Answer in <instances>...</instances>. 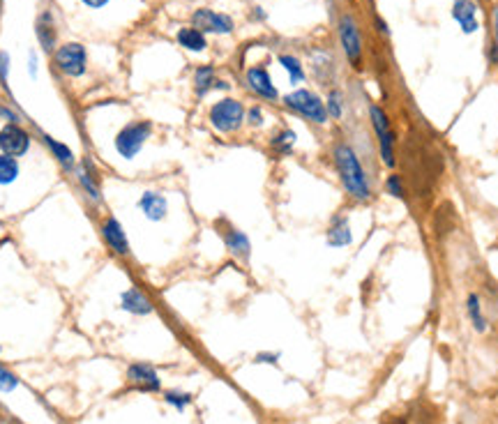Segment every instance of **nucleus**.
<instances>
[{
  "mask_svg": "<svg viewBox=\"0 0 498 424\" xmlns=\"http://www.w3.org/2000/svg\"><path fill=\"white\" fill-rule=\"evenodd\" d=\"M332 162H335V169L339 173V180H342V187L346 189V194L358 203H367L371 201V185H369V176L364 171V166L360 162L358 153L351 143L346 141H337L332 146Z\"/></svg>",
  "mask_w": 498,
  "mask_h": 424,
  "instance_id": "nucleus-1",
  "label": "nucleus"
},
{
  "mask_svg": "<svg viewBox=\"0 0 498 424\" xmlns=\"http://www.w3.org/2000/svg\"><path fill=\"white\" fill-rule=\"evenodd\" d=\"M153 134V122L151 120H134L115 134L113 146L122 160H134V157L143 150L146 141Z\"/></svg>",
  "mask_w": 498,
  "mask_h": 424,
  "instance_id": "nucleus-2",
  "label": "nucleus"
},
{
  "mask_svg": "<svg viewBox=\"0 0 498 424\" xmlns=\"http://www.w3.org/2000/svg\"><path fill=\"white\" fill-rule=\"evenodd\" d=\"M245 106L243 102H238L234 97L219 99L217 104L210 106V113H208V120H210L212 129H217L219 134H234L245 122Z\"/></svg>",
  "mask_w": 498,
  "mask_h": 424,
  "instance_id": "nucleus-3",
  "label": "nucleus"
},
{
  "mask_svg": "<svg viewBox=\"0 0 498 424\" xmlns=\"http://www.w3.org/2000/svg\"><path fill=\"white\" fill-rule=\"evenodd\" d=\"M284 106L290 109L293 113L302 115L305 120L309 122H317V124H326L328 122V109H326V102L317 95L312 93V90H293V93H288L284 97Z\"/></svg>",
  "mask_w": 498,
  "mask_h": 424,
  "instance_id": "nucleus-4",
  "label": "nucleus"
},
{
  "mask_svg": "<svg viewBox=\"0 0 498 424\" xmlns=\"http://www.w3.org/2000/svg\"><path fill=\"white\" fill-rule=\"evenodd\" d=\"M369 120H371V127H374V134H376L378 141V155H381V162H383L388 169L395 166V131H392V124H390V118L383 106L378 104H369Z\"/></svg>",
  "mask_w": 498,
  "mask_h": 424,
  "instance_id": "nucleus-5",
  "label": "nucleus"
},
{
  "mask_svg": "<svg viewBox=\"0 0 498 424\" xmlns=\"http://www.w3.org/2000/svg\"><path fill=\"white\" fill-rule=\"evenodd\" d=\"M339 41H342V49L348 58V63L360 70L362 68V35L351 14H344L342 19H339Z\"/></svg>",
  "mask_w": 498,
  "mask_h": 424,
  "instance_id": "nucleus-6",
  "label": "nucleus"
},
{
  "mask_svg": "<svg viewBox=\"0 0 498 424\" xmlns=\"http://www.w3.org/2000/svg\"><path fill=\"white\" fill-rule=\"evenodd\" d=\"M99 233H102V240L104 245L111 249L115 256H120V259H129L132 256V247H129V238L127 233H124L122 224L113 217V214H106L99 224Z\"/></svg>",
  "mask_w": 498,
  "mask_h": 424,
  "instance_id": "nucleus-7",
  "label": "nucleus"
},
{
  "mask_svg": "<svg viewBox=\"0 0 498 424\" xmlns=\"http://www.w3.org/2000/svg\"><path fill=\"white\" fill-rule=\"evenodd\" d=\"M56 65L58 70L68 77H81L86 72V49L77 41H68V44L56 49Z\"/></svg>",
  "mask_w": 498,
  "mask_h": 424,
  "instance_id": "nucleus-8",
  "label": "nucleus"
},
{
  "mask_svg": "<svg viewBox=\"0 0 498 424\" xmlns=\"http://www.w3.org/2000/svg\"><path fill=\"white\" fill-rule=\"evenodd\" d=\"M30 134L19 122H7L0 129V150L10 157H23L30 150Z\"/></svg>",
  "mask_w": 498,
  "mask_h": 424,
  "instance_id": "nucleus-9",
  "label": "nucleus"
},
{
  "mask_svg": "<svg viewBox=\"0 0 498 424\" xmlns=\"http://www.w3.org/2000/svg\"><path fill=\"white\" fill-rule=\"evenodd\" d=\"M74 176H77V182L81 187V192L86 194L88 201L93 203H102V187H99V176H97V169L90 157H86L77 169H74Z\"/></svg>",
  "mask_w": 498,
  "mask_h": 424,
  "instance_id": "nucleus-10",
  "label": "nucleus"
},
{
  "mask_svg": "<svg viewBox=\"0 0 498 424\" xmlns=\"http://www.w3.org/2000/svg\"><path fill=\"white\" fill-rule=\"evenodd\" d=\"M194 28H198L205 35V32H215V35H229L234 30V21L226 14L212 12V10H196L192 14Z\"/></svg>",
  "mask_w": 498,
  "mask_h": 424,
  "instance_id": "nucleus-11",
  "label": "nucleus"
},
{
  "mask_svg": "<svg viewBox=\"0 0 498 424\" xmlns=\"http://www.w3.org/2000/svg\"><path fill=\"white\" fill-rule=\"evenodd\" d=\"M219 236L224 240V247L229 249V254H234L236 259L240 261H247L252 256V243H249L247 233H243L240 229L231 226V224L224 221L219 226Z\"/></svg>",
  "mask_w": 498,
  "mask_h": 424,
  "instance_id": "nucleus-12",
  "label": "nucleus"
},
{
  "mask_svg": "<svg viewBox=\"0 0 498 424\" xmlns=\"http://www.w3.org/2000/svg\"><path fill=\"white\" fill-rule=\"evenodd\" d=\"M127 380L134 387L143 390V392H160L162 390V380L157 376L155 367L146 362H134L127 367Z\"/></svg>",
  "mask_w": 498,
  "mask_h": 424,
  "instance_id": "nucleus-13",
  "label": "nucleus"
},
{
  "mask_svg": "<svg viewBox=\"0 0 498 424\" xmlns=\"http://www.w3.org/2000/svg\"><path fill=\"white\" fill-rule=\"evenodd\" d=\"M120 307L127 314H134V316H148V314H153V309H155L153 300L139 286H132V288L124 290V293L120 295Z\"/></svg>",
  "mask_w": 498,
  "mask_h": 424,
  "instance_id": "nucleus-14",
  "label": "nucleus"
},
{
  "mask_svg": "<svg viewBox=\"0 0 498 424\" xmlns=\"http://www.w3.org/2000/svg\"><path fill=\"white\" fill-rule=\"evenodd\" d=\"M139 210L143 212L146 219L151 221H162L169 212V203H166V196L160 192H143V196L139 198Z\"/></svg>",
  "mask_w": 498,
  "mask_h": 424,
  "instance_id": "nucleus-15",
  "label": "nucleus"
},
{
  "mask_svg": "<svg viewBox=\"0 0 498 424\" xmlns=\"http://www.w3.org/2000/svg\"><path fill=\"white\" fill-rule=\"evenodd\" d=\"M247 86L254 90L256 95L263 97V99H277L279 93L275 88V83H272L270 74L265 68H252L247 72Z\"/></svg>",
  "mask_w": 498,
  "mask_h": 424,
  "instance_id": "nucleus-16",
  "label": "nucleus"
},
{
  "mask_svg": "<svg viewBox=\"0 0 498 424\" xmlns=\"http://www.w3.org/2000/svg\"><path fill=\"white\" fill-rule=\"evenodd\" d=\"M452 16L454 21L459 23V28L471 35V32H475L480 28L478 23V7L473 0H456L454 7H452Z\"/></svg>",
  "mask_w": 498,
  "mask_h": 424,
  "instance_id": "nucleus-17",
  "label": "nucleus"
},
{
  "mask_svg": "<svg viewBox=\"0 0 498 424\" xmlns=\"http://www.w3.org/2000/svg\"><path fill=\"white\" fill-rule=\"evenodd\" d=\"M42 141H44V146L49 148V153L53 155V160L60 164V169L65 173H74L77 169V157H74L72 148L68 143H63V141H56L49 134H42Z\"/></svg>",
  "mask_w": 498,
  "mask_h": 424,
  "instance_id": "nucleus-18",
  "label": "nucleus"
},
{
  "mask_svg": "<svg viewBox=\"0 0 498 424\" xmlns=\"http://www.w3.org/2000/svg\"><path fill=\"white\" fill-rule=\"evenodd\" d=\"M326 240H328V245L335 249L348 247L353 243V233H351V226H348V219L344 217V214H339V217L332 219L330 229L326 233Z\"/></svg>",
  "mask_w": 498,
  "mask_h": 424,
  "instance_id": "nucleus-19",
  "label": "nucleus"
},
{
  "mask_svg": "<svg viewBox=\"0 0 498 424\" xmlns=\"http://www.w3.org/2000/svg\"><path fill=\"white\" fill-rule=\"evenodd\" d=\"M35 32H37V39H39L42 49L51 53L53 49H56V23H53V16L49 14V12L42 14L39 19H37Z\"/></svg>",
  "mask_w": 498,
  "mask_h": 424,
  "instance_id": "nucleus-20",
  "label": "nucleus"
},
{
  "mask_svg": "<svg viewBox=\"0 0 498 424\" xmlns=\"http://www.w3.org/2000/svg\"><path fill=\"white\" fill-rule=\"evenodd\" d=\"M178 44L182 49H187V51L198 53V51H203V49L208 46V39H205V35L198 28H182L178 32Z\"/></svg>",
  "mask_w": 498,
  "mask_h": 424,
  "instance_id": "nucleus-21",
  "label": "nucleus"
},
{
  "mask_svg": "<svg viewBox=\"0 0 498 424\" xmlns=\"http://www.w3.org/2000/svg\"><path fill=\"white\" fill-rule=\"evenodd\" d=\"M215 83H217V79H215V70L210 68V65H203V68L196 70V74H194V90H196L198 97H203L208 90L215 88Z\"/></svg>",
  "mask_w": 498,
  "mask_h": 424,
  "instance_id": "nucleus-22",
  "label": "nucleus"
},
{
  "mask_svg": "<svg viewBox=\"0 0 498 424\" xmlns=\"http://www.w3.org/2000/svg\"><path fill=\"white\" fill-rule=\"evenodd\" d=\"M19 178V162L16 157L0 153V185H12Z\"/></svg>",
  "mask_w": 498,
  "mask_h": 424,
  "instance_id": "nucleus-23",
  "label": "nucleus"
},
{
  "mask_svg": "<svg viewBox=\"0 0 498 424\" xmlns=\"http://www.w3.org/2000/svg\"><path fill=\"white\" fill-rule=\"evenodd\" d=\"M270 146L277 155H290L293 153V146H295V131L293 129H281L279 134L272 136Z\"/></svg>",
  "mask_w": 498,
  "mask_h": 424,
  "instance_id": "nucleus-24",
  "label": "nucleus"
},
{
  "mask_svg": "<svg viewBox=\"0 0 498 424\" xmlns=\"http://www.w3.org/2000/svg\"><path fill=\"white\" fill-rule=\"evenodd\" d=\"M466 311H468V316H471L473 328H475L478 332H485V330H487V321H485V316H483V304H480V297H478L475 293L468 295Z\"/></svg>",
  "mask_w": 498,
  "mask_h": 424,
  "instance_id": "nucleus-25",
  "label": "nucleus"
},
{
  "mask_svg": "<svg viewBox=\"0 0 498 424\" xmlns=\"http://www.w3.org/2000/svg\"><path fill=\"white\" fill-rule=\"evenodd\" d=\"M279 65L288 72L290 83H300L305 79L302 65H300V60H298L295 56H279Z\"/></svg>",
  "mask_w": 498,
  "mask_h": 424,
  "instance_id": "nucleus-26",
  "label": "nucleus"
},
{
  "mask_svg": "<svg viewBox=\"0 0 498 424\" xmlns=\"http://www.w3.org/2000/svg\"><path fill=\"white\" fill-rule=\"evenodd\" d=\"M326 109H328L330 118H335V120H339L344 115V99H342V93H339V90H330Z\"/></svg>",
  "mask_w": 498,
  "mask_h": 424,
  "instance_id": "nucleus-27",
  "label": "nucleus"
},
{
  "mask_svg": "<svg viewBox=\"0 0 498 424\" xmlns=\"http://www.w3.org/2000/svg\"><path fill=\"white\" fill-rule=\"evenodd\" d=\"M164 401L173 406L176 411H185L189 404H192V394L187 392H178V390H169V392H164Z\"/></svg>",
  "mask_w": 498,
  "mask_h": 424,
  "instance_id": "nucleus-28",
  "label": "nucleus"
},
{
  "mask_svg": "<svg viewBox=\"0 0 498 424\" xmlns=\"http://www.w3.org/2000/svg\"><path fill=\"white\" fill-rule=\"evenodd\" d=\"M385 192L395 198H404V182L400 173H390L385 178Z\"/></svg>",
  "mask_w": 498,
  "mask_h": 424,
  "instance_id": "nucleus-29",
  "label": "nucleus"
},
{
  "mask_svg": "<svg viewBox=\"0 0 498 424\" xmlns=\"http://www.w3.org/2000/svg\"><path fill=\"white\" fill-rule=\"evenodd\" d=\"M16 387H19V378L5 367H0V392H12Z\"/></svg>",
  "mask_w": 498,
  "mask_h": 424,
  "instance_id": "nucleus-30",
  "label": "nucleus"
},
{
  "mask_svg": "<svg viewBox=\"0 0 498 424\" xmlns=\"http://www.w3.org/2000/svg\"><path fill=\"white\" fill-rule=\"evenodd\" d=\"M245 120L252 124V127H261V124H263V111H261V106H252V109L247 111Z\"/></svg>",
  "mask_w": 498,
  "mask_h": 424,
  "instance_id": "nucleus-31",
  "label": "nucleus"
},
{
  "mask_svg": "<svg viewBox=\"0 0 498 424\" xmlns=\"http://www.w3.org/2000/svg\"><path fill=\"white\" fill-rule=\"evenodd\" d=\"M492 63H498V7L494 10V46H492Z\"/></svg>",
  "mask_w": 498,
  "mask_h": 424,
  "instance_id": "nucleus-32",
  "label": "nucleus"
},
{
  "mask_svg": "<svg viewBox=\"0 0 498 424\" xmlns=\"http://www.w3.org/2000/svg\"><path fill=\"white\" fill-rule=\"evenodd\" d=\"M7 70H10V56L0 51V81H7Z\"/></svg>",
  "mask_w": 498,
  "mask_h": 424,
  "instance_id": "nucleus-33",
  "label": "nucleus"
},
{
  "mask_svg": "<svg viewBox=\"0 0 498 424\" xmlns=\"http://www.w3.org/2000/svg\"><path fill=\"white\" fill-rule=\"evenodd\" d=\"M277 360H279V353H259L254 362H259V364H277Z\"/></svg>",
  "mask_w": 498,
  "mask_h": 424,
  "instance_id": "nucleus-34",
  "label": "nucleus"
},
{
  "mask_svg": "<svg viewBox=\"0 0 498 424\" xmlns=\"http://www.w3.org/2000/svg\"><path fill=\"white\" fill-rule=\"evenodd\" d=\"M0 115H3L5 120H10V122H19V115L12 113L10 109H3V106H0Z\"/></svg>",
  "mask_w": 498,
  "mask_h": 424,
  "instance_id": "nucleus-35",
  "label": "nucleus"
},
{
  "mask_svg": "<svg viewBox=\"0 0 498 424\" xmlns=\"http://www.w3.org/2000/svg\"><path fill=\"white\" fill-rule=\"evenodd\" d=\"M81 3L88 5V7H95V10H97V7H104L106 3H109V0H81Z\"/></svg>",
  "mask_w": 498,
  "mask_h": 424,
  "instance_id": "nucleus-36",
  "label": "nucleus"
}]
</instances>
